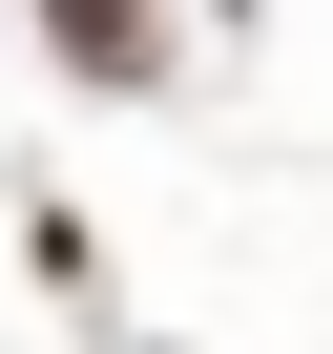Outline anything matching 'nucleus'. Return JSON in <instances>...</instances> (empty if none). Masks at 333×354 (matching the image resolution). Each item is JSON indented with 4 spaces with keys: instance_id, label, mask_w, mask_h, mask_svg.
<instances>
[{
    "instance_id": "nucleus-1",
    "label": "nucleus",
    "mask_w": 333,
    "mask_h": 354,
    "mask_svg": "<svg viewBox=\"0 0 333 354\" xmlns=\"http://www.w3.org/2000/svg\"><path fill=\"white\" fill-rule=\"evenodd\" d=\"M42 42H63L84 84H146V0H42Z\"/></svg>"
}]
</instances>
